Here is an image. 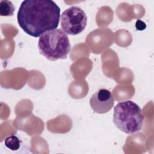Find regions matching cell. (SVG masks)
<instances>
[{"mask_svg": "<svg viewBox=\"0 0 154 154\" xmlns=\"http://www.w3.org/2000/svg\"><path fill=\"white\" fill-rule=\"evenodd\" d=\"M5 146L9 149L16 151L20 147V141L16 135H11L7 137L4 141Z\"/></svg>", "mask_w": 154, "mask_h": 154, "instance_id": "cell-7", "label": "cell"}, {"mask_svg": "<svg viewBox=\"0 0 154 154\" xmlns=\"http://www.w3.org/2000/svg\"><path fill=\"white\" fill-rule=\"evenodd\" d=\"M60 18V8L51 0L23 1L17 12L19 26L27 34L40 37L44 33L56 29Z\"/></svg>", "mask_w": 154, "mask_h": 154, "instance_id": "cell-1", "label": "cell"}, {"mask_svg": "<svg viewBox=\"0 0 154 154\" xmlns=\"http://www.w3.org/2000/svg\"><path fill=\"white\" fill-rule=\"evenodd\" d=\"M40 53L51 61L66 59L70 50L67 34L61 29L48 31L38 40Z\"/></svg>", "mask_w": 154, "mask_h": 154, "instance_id": "cell-3", "label": "cell"}, {"mask_svg": "<svg viewBox=\"0 0 154 154\" xmlns=\"http://www.w3.org/2000/svg\"><path fill=\"white\" fill-rule=\"evenodd\" d=\"M144 119L140 107L131 100L119 102L114 107L113 122L118 129L126 134L140 131Z\"/></svg>", "mask_w": 154, "mask_h": 154, "instance_id": "cell-2", "label": "cell"}, {"mask_svg": "<svg viewBox=\"0 0 154 154\" xmlns=\"http://www.w3.org/2000/svg\"><path fill=\"white\" fill-rule=\"evenodd\" d=\"M87 22L85 13L78 7H71L64 10L61 16V26L67 34L77 35L82 32Z\"/></svg>", "mask_w": 154, "mask_h": 154, "instance_id": "cell-4", "label": "cell"}, {"mask_svg": "<svg viewBox=\"0 0 154 154\" xmlns=\"http://www.w3.org/2000/svg\"><path fill=\"white\" fill-rule=\"evenodd\" d=\"M114 99L112 93L105 88L99 89L90 99V105L93 110L99 114L108 112L113 107Z\"/></svg>", "mask_w": 154, "mask_h": 154, "instance_id": "cell-5", "label": "cell"}, {"mask_svg": "<svg viewBox=\"0 0 154 154\" xmlns=\"http://www.w3.org/2000/svg\"><path fill=\"white\" fill-rule=\"evenodd\" d=\"M135 26L138 30H143L144 29L146 28V25L145 23H144L143 21H141L140 20H138L136 22Z\"/></svg>", "mask_w": 154, "mask_h": 154, "instance_id": "cell-8", "label": "cell"}, {"mask_svg": "<svg viewBox=\"0 0 154 154\" xmlns=\"http://www.w3.org/2000/svg\"><path fill=\"white\" fill-rule=\"evenodd\" d=\"M14 8V6L11 1L7 0L1 1L0 3V14L2 16H13Z\"/></svg>", "mask_w": 154, "mask_h": 154, "instance_id": "cell-6", "label": "cell"}]
</instances>
